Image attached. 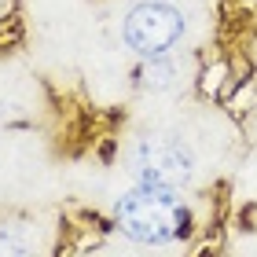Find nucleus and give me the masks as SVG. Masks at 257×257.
I'll return each mask as SVG.
<instances>
[{
	"mask_svg": "<svg viewBox=\"0 0 257 257\" xmlns=\"http://www.w3.org/2000/svg\"><path fill=\"white\" fill-rule=\"evenodd\" d=\"M114 217L128 239L147 242V246L180 239L191 224V213L180 202V195L173 188H155V184H136L133 191H125L114 206Z\"/></svg>",
	"mask_w": 257,
	"mask_h": 257,
	"instance_id": "obj_1",
	"label": "nucleus"
},
{
	"mask_svg": "<svg viewBox=\"0 0 257 257\" xmlns=\"http://www.w3.org/2000/svg\"><path fill=\"white\" fill-rule=\"evenodd\" d=\"M184 30H188V22H184L180 8L166 4V0H144L125 15L121 37L136 55L158 59V55H169L180 44Z\"/></svg>",
	"mask_w": 257,
	"mask_h": 257,
	"instance_id": "obj_2",
	"label": "nucleus"
},
{
	"mask_svg": "<svg viewBox=\"0 0 257 257\" xmlns=\"http://www.w3.org/2000/svg\"><path fill=\"white\" fill-rule=\"evenodd\" d=\"M133 169L140 184L180 191L195 177V158H191V147L177 136H144L133 151Z\"/></svg>",
	"mask_w": 257,
	"mask_h": 257,
	"instance_id": "obj_3",
	"label": "nucleus"
},
{
	"mask_svg": "<svg viewBox=\"0 0 257 257\" xmlns=\"http://www.w3.org/2000/svg\"><path fill=\"white\" fill-rule=\"evenodd\" d=\"M140 88H151V92H162V88H173L177 85V63L169 59V55H158V59H144L140 66Z\"/></svg>",
	"mask_w": 257,
	"mask_h": 257,
	"instance_id": "obj_4",
	"label": "nucleus"
},
{
	"mask_svg": "<svg viewBox=\"0 0 257 257\" xmlns=\"http://www.w3.org/2000/svg\"><path fill=\"white\" fill-rule=\"evenodd\" d=\"M33 242L22 224H0V257H30Z\"/></svg>",
	"mask_w": 257,
	"mask_h": 257,
	"instance_id": "obj_5",
	"label": "nucleus"
}]
</instances>
